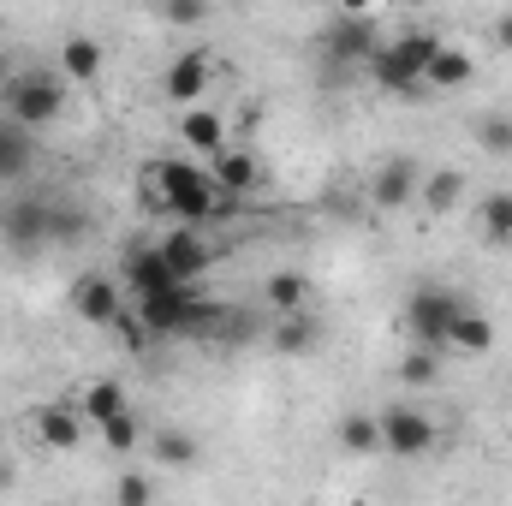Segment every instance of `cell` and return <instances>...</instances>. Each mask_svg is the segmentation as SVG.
Wrapping results in <instances>:
<instances>
[{
    "mask_svg": "<svg viewBox=\"0 0 512 506\" xmlns=\"http://www.w3.org/2000/svg\"><path fill=\"white\" fill-rule=\"evenodd\" d=\"M0 114L24 131L54 126L66 114V84L54 72H12V84L0 90Z\"/></svg>",
    "mask_w": 512,
    "mask_h": 506,
    "instance_id": "obj_1",
    "label": "cell"
},
{
    "mask_svg": "<svg viewBox=\"0 0 512 506\" xmlns=\"http://www.w3.org/2000/svg\"><path fill=\"white\" fill-rule=\"evenodd\" d=\"M459 316H465L459 286H417V292L405 298V334H411V346H423V352H447V334H453Z\"/></svg>",
    "mask_w": 512,
    "mask_h": 506,
    "instance_id": "obj_2",
    "label": "cell"
},
{
    "mask_svg": "<svg viewBox=\"0 0 512 506\" xmlns=\"http://www.w3.org/2000/svg\"><path fill=\"white\" fill-rule=\"evenodd\" d=\"M382 48V36H376V18L364 12V6H346V12H334L328 18V30H322V54L334 60V66H370V54Z\"/></svg>",
    "mask_w": 512,
    "mask_h": 506,
    "instance_id": "obj_3",
    "label": "cell"
},
{
    "mask_svg": "<svg viewBox=\"0 0 512 506\" xmlns=\"http://www.w3.org/2000/svg\"><path fill=\"white\" fill-rule=\"evenodd\" d=\"M120 292H131V304H137V298H167V292H191V286L161 262L155 245H131L120 262Z\"/></svg>",
    "mask_w": 512,
    "mask_h": 506,
    "instance_id": "obj_4",
    "label": "cell"
},
{
    "mask_svg": "<svg viewBox=\"0 0 512 506\" xmlns=\"http://www.w3.org/2000/svg\"><path fill=\"white\" fill-rule=\"evenodd\" d=\"M0 239L24 256L42 251V245H48V197H36V191L6 197V203H0Z\"/></svg>",
    "mask_w": 512,
    "mask_h": 506,
    "instance_id": "obj_5",
    "label": "cell"
},
{
    "mask_svg": "<svg viewBox=\"0 0 512 506\" xmlns=\"http://www.w3.org/2000/svg\"><path fill=\"white\" fill-rule=\"evenodd\" d=\"M209 78H215V60H209V48H185L167 72H161V102H173L179 114L185 108H203V96H209Z\"/></svg>",
    "mask_w": 512,
    "mask_h": 506,
    "instance_id": "obj_6",
    "label": "cell"
},
{
    "mask_svg": "<svg viewBox=\"0 0 512 506\" xmlns=\"http://www.w3.org/2000/svg\"><path fill=\"white\" fill-rule=\"evenodd\" d=\"M382 447L393 453V459H423L429 447H435V417H423V411H411V405H387L382 417Z\"/></svg>",
    "mask_w": 512,
    "mask_h": 506,
    "instance_id": "obj_7",
    "label": "cell"
},
{
    "mask_svg": "<svg viewBox=\"0 0 512 506\" xmlns=\"http://www.w3.org/2000/svg\"><path fill=\"white\" fill-rule=\"evenodd\" d=\"M72 310H78L90 328H114V316L126 310V292H120V280H114V274L90 268V274H78V280H72Z\"/></svg>",
    "mask_w": 512,
    "mask_h": 506,
    "instance_id": "obj_8",
    "label": "cell"
},
{
    "mask_svg": "<svg viewBox=\"0 0 512 506\" xmlns=\"http://www.w3.org/2000/svg\"><path fill=\"white\" fill-rule=\"evenodd\" d=\"M155 251H161V262H167L185 286H197V280L209 274V262H215V245H209L197 227H173V233H161Z\"/></svg>",
    "mask_w": 512,
    "mask_h": 506,
    "instance_id": "obj_9",
    "label": "cell"
},
{
    "mask_svg": "<svg viewBox=\"0 0 512 506\" xmlns=\"http://www.w3.org/2000/svg\"><path fill=\"white\" fill-rule=\"evenodd\" d=\"M417 191H423V173H417V161H405V155H393V161H382V167L370 173V203H376V209H411Z\"/></svg>",
    "mask_w": 512,
    "mask_h": 506,
    "instance_id": "obj_10",
    "label": "cell"
},
{
    "mask_svg": "<svg viewBox=\"0 0 512 506\" xmlns=\"http://www.w3.org/2000/svg\"><path fill=\"white\" fill-rule=\"evenodd\" d=\"M30 429H36V441L42 447H54V453H72L78 441H84V417H78V405H42L36 417H30Z\"/></svg>",
    "mask_w": 512,
    "mask_h": 506,
    "instance_id": "obj_11",
    "label": "cell"
},
{
    "mask_svg": "<svg viewBox=\"0 0 512 506\" xmlns=\"http://www.w3.org/2000/svg\"><path fill=\"white\" fill-rule=\"evenodd\" d=\"M209 185L239 203L245 191H256V155L251 149H221V155L209 161Z\"/></svg>",
    "mask_w": 512,
    "mask_h": 506,
    "instance_id": "obj_12",
    "label": "cell"
},
{
    "mask_svg": "<svg viewBox=\"0 0 512 506\" xmlns=\"http://www.w3.org/2000/svg\"><path fill=\"white\" fill-rule=\"evenodd\" d=\"M477 78V60L465 54V48H453V42H441V54L429 60V72H423V90L435 96V90H465Z\"/></svg>",
    "mask_w": 512,
    "mask_h": 506,
    "instance_id": "obj_13",
    "label": "cell"
},
{
    "mask_svg": "<svg viewBox=\"0 0 512 506\" xmlns=\"http://www.w3.org/2000/svg\"><path fill=\"white\" fill-rule=\"evenodd\" d=\"M179 137H185L191 149H203L209 161H215L221 149H233V143H227V120H221L215 108H185V114H179Z\"/></svg>",
    "mask_w": 512,
    "mask_h": 506,
    "instance_id": "obj_14",
    "label": "cell"
},
{
    "mask_svg": "<svg viewBox=\"0 0 512 506\" xmlns=\"http://www.w3.org/2000/svg\"><path fill=\"white\" fill-rule=\"evenodd\" d=\"M30 167H36V143H30V131L12 126V120L0 114V185H18Z\"/></svg>",
    "mask_w": 512,
    "mask_h": 506,
    "instance_id": "obj_15",
    "label": "cell"
},
{
    "mask_svg": "<svg viewBox=\"0 0 512 506\" xmlns=\"http://www.w3.org/2000/svg\"><path fill=\"white\" fill-rule=\"evenodd\" d=\"M126 411H131L126 387H120V381H108V376H96L90 387H84V399H78V417H84V423H96V429H102V423H114V417H126Z\"/></svg>",
    "mask_w": 512,
    "mask_h": 506,
    "instance_id": "obj_16",
    "label": "cell"
},
{
    "mask_svg": "<svg viewBox=\"0 0 512 506\" xmlns=\"http://www.w3.org/2000/svg\"><path fill=\"white\" fill-rule=\"evenodd\" d=\"M268 340H274V352H286V358H304V352H316V346H322V322H316L310 310H298V316H280Z\"/></svg>",
    "mask_w": 512,
    "mask_h": 506,
    "instance_id": "obj_17",
    "label": "cell"
},
{
    "mask_svg": "<svg viewBox=\"0 0 512 506\" xmlns=\"http://www.w3.org/2000/svg\"><path fill=\"white\" fill-rule=\"evenodd\" d=\"M370 78L382 84L387 96H399V102H429V90H423V78H411V72H405V66L393 60V54H387V42L376 48V54H370Z\"/></svg>",
    "mask_w": 512,
    "mask_h": 506,
    "instance_id": "obj_18",
    "label": "cell"
},
{
    "mask_svg": "<svg viewBox=\"0 0 512 506\" xmlns=\"http://www.w3.org/2000/svg\"><path fill=\"white\" fill-rule=\"evenodd\" d=\"M387 54H393L411 78H423V72H429V60L441 54V36H435V30H399V36L387 42Z\"/></svg>",
    "mask_w": 512,
    "mask_h": 506,
    "instance_id": "obj_19",
    "label": "cell"
},
{
    "mask_svg": "<svg viewBox=\"0 0 512 506\" xmlns=\"http://www.w3.org/2000/svg\"><path fill=\"white\" fill-rule=\"evenodd\" d=\"M60 72H66V84H96L102 78V42L96 36H66Z\"/></svg>",
    "mask_w": 512,
    "mask_h": 506,
    "instance_id": "obj_20",
    "label": "cell"
},
{
    "mask_svg": "<svg viewBox=\"0 0 512 506\" xmlns=\"http://www.w3.org/2000/svg\"><path fill=\"white\" fill-rule=\"evenodd\" d=\"M459 197H465V173H459V167H435V173H423V191H417V203H423L429 215H447V209H459Z\"/></svg>",
    "mask_w": 512,
    "mask_h": 506,
    "instance_id": "obj_21",
    "label": "cell"
},
{
    "mask_svg": "<svg viewBox=\"0 0 512 506\" xmlns=\"http://www.w3.org/2000/svg\"><path fill=\"white\" fill-rule=\"evenodd\" d=\"M447 352H471V358L495 352V322H489L483 310H471V304H465V316H459V322H453V334H447Z\"/></svg>",
    "mask_w": 512,
    "mask_h": 506,
    "instance_id": "obj_22",
    "label": "cell"
},
{
    "mask_svg": "<svg viewBox=\"0 0 512 506\" xmlns=\"http://www.w3.org/2000/svg\"><path fill=\"white\" fill-rule=\"evenodd\" d=\"M262 298H268L280 316H298V310L310 304V280H304L298 268H274V274H268V286H262Z\"/></svg>",
    "mask_w": 512,
    "mask_h": 506,
    "instance_id": "obj_23",
    "label": "cell"
},
{
    "mask_svg": "<svg viewBox=\"0 0 512 506\" xmlns=\"http://www.w3.org/2000/svg\"><path fill=\"white\" fill-rule=\"evenodd\" d=\"M90 209H78V203H48V245H78V239H90Z\"/></svg>",
    "mask_w": 512,
    "mask_h": 506,
    "instance_id": "obj_24",
    "label": "cell"
},
{
    "mask_svg": "<svg viewBox=\"0 0 512 506\" xmlns=\"http://www.w3.org/2000/svg\"><path fill=\"white\" fill-rule=\"evenodd\" d=\"M340 447H346V453H376V447H382V423H376L370 411H346V417H340Z\"/></svg>",
    "mask_w": 512,
    "mask_h": 506,
    "instance_id": "obj_25",
    "label": "cell"
},
{
    "mask_svg": "<svg viewBox=\"0 0 512 506\" xmlns=\"http://www.w3.org/2000/svg\"><path fill=\"white\" fill-rule=\"evenodd\" d=\"M155 459H161L167 471H191V465H197V435H191V429H161V435H155Z\"/></svg>",
    "mask_w": 512,
    "mask_h": 506,
    "instance_id": "obj_26",
    "label": "cell"
},
{
    "mask_svg": "<svg viewBox=\"0 0 512 506\" xmlns=\"http://www.w3.org/2000/svg\"><path fill=\"white\" fill-rule=\"evenodd\" d=\"M483 239L489 245H512V191H489L483 197Z\"/></svg>",
    "mask_w": 512,
    "mask_h": 506,
    "instance_id": "obj_27",
    "label": "cell"
},
{
    "mask_svg": "<svg viewBox=\"0 0 512 506\" xmlns=\"http://www.w3.org/2000/svg\"><path fill=\"white\" fill-rule=\"evenodd\" d=\"M399 381H405V387H435V381H441V352L411 346V352L399 358Z\"/></svg>",
    "mask_w": 512,
    "mask_h": 506,
    "instance_id": "obj_28",
    "label": "cell"
},
{
    "mask_svg": "<svg viewBox=\"0 0 512 506\" xmlns=\"http://www.w3.org/2000/svg\"><path fill=\"white\" fill-rule=\"evenodd\" d=\"M114 334H120V346H126L131 358H143V352H149V346H155V340H149V328H143V316H137V310H120V316H114Z\"/></svg>",
    "mask_w": 512,
    "mask_h": 506,
    "instance_id": "obj_29",
    "label": "cell"
},
{
    "mask_svg": "<svg viewBox=\"0 0 512 506\" xmlns=\"http://www.w3.org/2000/svg\"><path fill=\"white\" fill-rule=\"evenodd\" d=\"M155 501V483L143 471H120L114 477V506H149Z\"/></svg>",
    "mask_w": 512,
    "mask_h": 506,
    "instance_id": "obj_30",
    "label": "cell"
},
{
    "mask_svg": "<svg viewBox=\"0 0 512 506\" xmlns=\"http://www.w3.org/2000/svg\"><path fill=\"white\" fill-rule=\"evenodd\" d=\"M477 137L489 155H512V114H483L477 120Z\"/></svg>",
    "mask_w": 512,
    "mask_h": 506,
    "instance_id": "obj_31",
    "label": "cell"
},
{
    "mask_svg": "<svg viewBox=\"0 0 512 506\" xmlns=\"http://www.w3.org/2000/svg\"><path fill=\"white\" fill-rule=\"evenodd\" d=\"M102 441H108V453H131L137 447V417H114V423H102Z\"/></svg>",
    "mask_w": 512,
    "mask_h": 506,
    "instance_id": "obj_32",
    "label": "cell"
},
{
    "mask_svg": "<svg viewBox=\"0 0 512 506\" xmlns=\"http://www.w3.org/2000/svg\"><path fill=\"white\" fill-rule=\"evenodd\" d=\"M161 18H167V24H203V18H209V6H197V0H167V6H161Z\"/></svg>",
    "mask_w": 512,
    "mask_h": 506,
    "instance_id": "obj_33",
    "label": "cell"
},
{
    "mask_svg": "<svg viewBox=\"0 0 512 506\" xmlns=\"http://www.w3.org/2000/svg\"><path fill=\"white\" fill-rule=\"evenodd\" d=\"M495 48H507V54H512V12L495 18Z\"/></svg>",
    "mask_w": 512,
    "mask_h": 506,
    "instance_id": "obj_34",
    "label": "cell"
},
{
    "mask_svg": "<svg viewBox=\"0 0 512 506\" xmlns=\"http://www.w3.org/2000/svg\"><path fill=\"white\" fill-rule=\"evenodd\" d=\"M6 84H12V66H6V54H0V90H6Z\"/></svg>",
    "mask_w": 512,
    "mask_h": 506,
    "instance_id": "obj_35",
    "label": "cell"
}]
</instances>
